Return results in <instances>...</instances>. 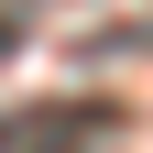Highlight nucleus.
Instances as JSON below:
<instances>
[{
    "label": "nucleus",
    "mask_w": 153,
    "mask_h": 153,
    "mask_svg": "<svg viewBox=\"0 0 153 153\" xmlns=\"http://www.w3.org/2000/svg\"><path fill=\"white\" fill-rule=\"evenodd\" d=\"M120 131L109 99H44V109H11L0 120V153H99Z\"/></svg>",
    "instance_id": "obj_1"
},
{
    "label": "nucleus",
    "mask_w": 153,
    "mask_h": 153,
    "mask_svg": "<svg viewBox=\"0 0 153 153\" xmlns=\"http://www.w3.org/2000/svg\"><path fill=\"white\" fill-rule=\"evenodd\" d=\"M0 55H11V22H0Z\"/></svg>",
    "instance_id": "obj_2"
}]
</instances>
